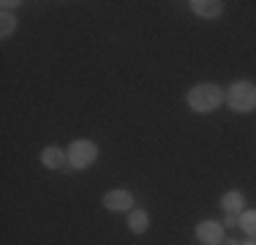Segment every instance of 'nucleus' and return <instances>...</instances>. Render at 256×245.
<instances>
[{
    "mask_svg": "<svg viewBox=\"0 0 256 245\" xmlns=\"http://www.w3.org/2000/svg\"><path fill=\"white\" fill-rule=\"evenodd\" d=\"M224 101H226V90L212 84V82H199L186 93V104L199 114H207L212 109H218Z\"/></svg>",
    "mask_w": 256,
    "mask_h": 245,
    "instance_id": "1",
    "label": "nucleus"
},
{
    "mask_svg": "<svg viewBox=\"0 0 256 245\" xmlns=\"http://www.w3.org/2000/svg\"><path fill=\"white\" fill-rule=\"evenodd\" d=\"M226 104L232 112H254L256 109V84L248 82V79H237V82L229 84L226 90Z\"/></svg>",
    "mask_w": 256,
    "mask_h": 245,
    "instance_id": "2",
    "label": "nucleus"
},
{
    "mask_svg": "<svg viewBox=\"0 0 256 245\" xmlns=\"http://www.w3.org/2000/svg\"><path fill=\"white\" fill-rule=\"evenodd\" d=\"M66 156H68V164L74 169H88V166H93L96 158H98V147L93 142H88V139H76V142L68 144Z\"/></svg>",
    "mask_w": 256,
    "mask_h": 245,
    "instance_id": "3",
    "label": "nucleus"
},
{
    "mask_svg": "<svg viewBox=\"0 0 256 245\" xmlns=\"http://www.w3.org/2000/svg\"><path fill=\"white\" fill-rule=\"evenodd\" d=\"M104 207H106L109 212H131L134 210V196L131 191H126V188H114V191H106L104 194Z\"/></svg>",
    "mask_w": 256,
    "mask_h": 245,
    "instance_id": "4",
    "label": "nucleus"
},
{
    "mask_svg": "<svg viewBox=\"0 0 256 245\" xmlns=\"http://www.w3.org/2000/svg\"><path fill=\"white\" fill-rule=\"evenodd\" d=\"M196 240L204 245L224 242V224H218V220H202V224H196Z\"/></svg>",
    "mask_w": 256,
    "mask_h": 245,
    "instance_id": "5",
    "label": "nucleus"
},
{
    "mask_svg": "<svg viewBox=\"0 0 256 245\" xmlns=\"http://www.w3.org/2000/svg\"><path fill=\"white\" fill-rule=\"evenodd\" d=\"M191 11L202 20H216V16L224 14V3L221 0H191Z\"/></svg>",
    "mask_w": 256,
    "mask_h": 245,
    "instance_id": "6",
    "label": "nucleus"
},
{
    "mask_svg": "<svg viewBox=\"0 0 256 245\" xmlns=\"http://www.w3.org/2000/svg\"><path fill=\"white\" fill-rule=\"evenodd\" d=\"M221 207L229 216H242L246 212V196H242V191H226L221 196Z\"/></svg>",
    "mask_w": 256,
    "mask_h": 245,
    "instance_id": "7",
    "label": "nucleus"
},
{
    "mask_svg": "<svg viewBox=\"0 0 256 245\" xmlns=\"http://www.w3.org/2000/svg\"><path fill=\"white\" fill-rule=\"evenodd\" d=\"M68 161V156H66V150H60V147H44L41 150V164H44L46 169H60L63 164Z\"/></svg>",
    "mask_w": 256,
    "mask_h": 245,
    "instance_id": "8",
    "label": "nucleus"
},
{
    "mask_svg": "<svg viewBox=\"0 0 256 245\" xmlns=\"http://www.w3.org/2000/svg\"><path fill=\"white\" fill-rule=\"evenodd\" d=\"M128 229H131L134 234H144V232L150 229V216L144 210H131L128 212Z\"/></svg>",
    "mask_w": 256,
    "mask_h": 245,
    "instance_id": "9",
    "label": "nucleus"
},
{
    "mask_svg": "<svg viewBox=\"0 0 256 245\" xmlns=\"http://www.w3.org/2000/svg\"><path fill=\"white\" fill-rule=\"evenodd\" d=\"M240 226H242V232H246L251 240H256V210H246L240 216Z\"/></svg>",
    "mask_w": 256,
    "mask_h": 245,
    "instance_id": "10",
    "label": "nucleus"
},
{
    "mask_svg": "<svg viewBox=\"0 0 256 245\" xmlns=\"http://www.w3.org/2000/svg\"><path fill=\"white\" fill-rule=\"evenodd\" d=\"M0 24H3V28H0V36L8 38V36L16 30V16L11 14V11H3V14H0Z\"/></svg>",
    "mask_w": 256,
    "mask_h": 245,
    "instance_id": "11",
    "label": "nucleus"
},
{
    "mask_svg": "<svg viewBox=\"0 0 256 245\" xmlns=\"http://www.w3.org/2000/svg\"><path fill=\"white\" fill-rule=\"evenodd\" d=\"M224 226H240V218H237V216H229V212H226V220H224Z\"/></svg>",
    "mask_w": 256,
    "mask_h": 245,
    "instance_id": "12",
    "label": "nucleus"
},
{
    "mask_svg": "<svg viewBox=\"0 0 256 245\" xmlns=\"http://www.w3.org/2000/svg\"><path fill=\"white\" fill-rule=\"evenodd\" d=\"M224 245H242V242H237V240H226Z\"/></svg>",
    "mask_w": 256,
    "mask_h": 245,
    "instance_id": "13",
    "label": "nucleus"
},
{
    "mask_svg": "<svg viewBox=\"0 0 256 245\" xmlns=\"http://www.w3.org/2000/svg\"><path fill=\"white\" fill-rule=\"evenodd\" d=\"M242 245H256V240H248V242H242Z\"/></svg>",
    "mask_w": 256,
    "mask_h": 245,
    "instance_id": "14",
    "label": "nucleus"
}]
</instances>
